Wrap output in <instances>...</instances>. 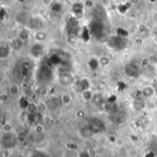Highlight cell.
I'll return each instance as SVG.
<instances>
[{"mask_svg":"<svg viewBox=\"0 0 157 157\" xmlns=\"http://www.w3.org/2000/svg\"><path fill=\"white\" fill-rule=\"evenodd\" d=\"M90 32L92 35H94L97 38H99L100 36L103 35V30H104V27L102 25V23H100L99 21H93L90 24Z\"/></svg>","mask_w":157,"mask_h":157,"instance_id":"6da1fadb","label":"cell"},{"mask_svg":"<svg viewBox=\"0 0 157 157\" xmlns=\"http://www.w3.org/2000/svg\"><path fill=\"white\" fill-rule=\"evenodd\" d=\"M90 125L92 126V128L94 129V131H95L96 133H97V132H105L106 129H107L105 123H104L101 120L97 119V118H96V119L94 118V119L91 120Z\"/></svg>","mask_w":157,"mask_h":157,"instance_id":"7a4b0ae2","label":"cell"},{"mask_svg":"<svg viewBox=\"0 0 157 157\" xmlns=\"http://www.w3.org/2000/svg\"><path fill=\"white\" fill-rule=\"evenodd\" d=\"M125 44L126 42L121 37H113L109 41V45L115 49H122L125 46Z\"/></svg>","mask_w":157,"mask_h":157,"instance_id":"3957f363","label":"cell"},{"mask_svg":"<svg viewBox=\"0 0 157 157\" xmlns=\"http://www.w3.org/2000/svg\"><path fill=\"white\" fill-rule=\"evenodd\" d=\"M52 77V71L48 66H42L39 70V79L40 80H49Z\"/></svg>","mask_w":157,"mask_h":157,"instance_id":"277c9868","label":"cell"},{"mask_svg":"<svg viewBox=\"0 0 157 157\" xmlns=\"http://www.w3.org/2000/svg\"><path fill=\"white\" fill-rule=\"evenodd\" d=\"M125 74L130 77H137L139 75V69L135 64H129L125 68Z\"/></svg>","mask_w":157,"mask_h":157,"instance_id":"5b68a950","label":"cell"},{"mask_svg":"<svg viewBox=\"0 0 157 157\" xmlns=\"http://www.w3.org/2000/svg\"><path fill=\"white\" fill-rule=\"evenodd\" d=\"M2 144L4 146L9 148V147H12L14 144H15V138H14V135H12L11 133H7L6 134L5 136H3V139H2Z\"/></svg>","mask_w":157,"mask_h":157,"instance_id":"8992f818","label":"cell"},{"mask_svg":"<svg viewBox=\"0 0 157 157\" xmlns=\"http://www.w3.org/2000/svg\"><path fill=\"white\" fill-rule=\"evenodd\" d=\"M80 133H81V135H82L84 138H89V137H91V136H92L94 133H96V132H95L94 129L92 128V126L89 124V125L84 126V127L81 129Z\"/></svg>","mask_w":157,"mask_h":157,"instance_id":"52a82bcc","label":"cell"},{"mask_svg":"<svg viewBox=\"0 0 157 157\" xmlns=\"http://www.w3.org/2000/svg\"><path fill=\"white\" fill-rule=\"evenodd\" d=\"M29 26L31 29H40V28L42 27V21L39 17L30 18L29 21Z\"/></svg>","mask_w":157,"mask_h":157,"instance_id":"ba28073f","label":"cell"},{"mask_svg":"<svg viewBox=\"0 0 157 157\" xmlns=\"http://www.w3.org/2000/svg\"><path fill=\"white\" fill-rule=\"evenodd\" d=\"M30 52H31V54H32L34 57H39V56L42 53L43 48H42V46H41L40 44L37 43V44H34V45L32 46Z\"/></svg>","mask_w":157,"mask_h":157,"instance_id":"9c48e42d","label":"cell"},{"mask_svg":"<svg viewBox=\"0 0 157 157\" xmlns=\"http://www.w3.org/2000/svg\"><path fill=\"white\" fill-rule=\"evenodd\" d=\"M72 81H73V77H72V75H69V74H64V75H63L62 76H61V83L63 84V85H69V84H71L72 83Z\"/></svg>","mask_w":157,"mask_h":157,"instance_id":"30bf717a","label":"cell"},{"mask_svg":"<svg viewBox=\"0 0 157 157\" xmlns=\"http://www.w3.org/2000/svg\"><path fill=\"white\" fill-rule=\"evenodd\" d=\"M112 121L115 123V124H118V125H121L122 123L125 122V118L121 115V114H115L112 118Z\"/></svg>","mask_w":157,"mask_h":157,"instance_id":"8fae6325","label":"cell"},{"mask_svg":"<svg viewBox=\"0 0 157 157\" xmlns=\"http://www.w3.org/2000/svg\"><path fill=\"white\" fill-rule=\"evenodd\" d=\"M73 11L76 15H80L83 13V5L80 3H75L73 5Z\"/></svg>","mask_w":157,"mask_h":157,"instance_id":"7c38bea8","label":"cell"},{"mask_svg":"<svg viewBox=\"0 0 157 157\" xmlns=\"http://www.w3.org/2000/svg\"><path fill=\"white\" fill-rule=\"evenodd\" d=\"M22 45H23V41H22L20 39H19V40H14L12 41V43H11V47H12L14 50H17V51L20 50L21 47H22Z\"/></svg>","mask_w":157,"mask_h":157,"instance_id":"4fadbf2b","label":"cell"},{"mask_svg":"<svg viewBox=\"0 0 157 157\" xmlns=\"http://www.w3.org/2000/svg\"><path fill=\"white\" fill-rule=\"evenodd\" d=\"M78 86H79V90H81V91H86V89L88 88V86H89V83H88V81L87 80H86V79H83V80H81L80 81V83H79V85H78Z\"/></svg>","mask_w":157,"mask_h":157,"instance_id":"5bb4252c","label":"cell"},{"mask_svg":"<svg viewBox=\"0 0 157 157\" xmlns=\"http://www.w3.org/2000/svg\"><path fill=\"white\" fill-rule=\"evenodd\" d=\"M29 63H24L22 64V66H21V73H22V75H28L29 73V71H30V64Z\"/></svg>","mask_w":157,"mask_h":157,"instance_id":"9a60e30c","label":"cell"},{"mask_svg":"<svg viewBox=\"0 0 157 157\" xmlns=\"http://www.w3.org/2000/svg\"><path fill=\"white\" fill-rule=\"evenodd\" d=\"M52 9L54 11V12H59L61 9H62V5L59 4V3H55L52 6Z\"/></svg>","mask_w":157,"mask_h":157,"instance_id":"2e32d148","label":"cell"},{"mask_svg":"<svg viewBox=\"0 0 157 157\" xmlns=\"http://www.w3.org/2000/svg\"><path fill=\"white\" fill-rule=\"evenodd\" d=\"M20 40L23 41V40H27L28 38H29V34H28V31L27 30H22V31H20Z\"/></svg>","mask_w":157,"mask_h":157,"instance_id":"e0dca14e","label":"cell"},{"mask_svg":"<svg viewBox=\"0 0 157 157\" xmlns=\"http://www.w3.org/2000/svg\"><path fill=\"white\" fill-rule=\"evenodd\" d=\"M89 66L93 69V70H95L97 67H98V61L97 60H95V59H92L90 62H89Z\"/></svg>","mask_w":157,"mask_h":157,"instance_id":"ac0fdd59","label":"cell"},{"mask_svg":"<svg viewBox=\"0 0 157 157\" xmlns=\"http://www.w3.org/2000/svg\"><path fill=\"white\" fill-rule=\"evenodd\" d=\"M35 38L39 40V41H42L45 40V34L42 33V32H38L35 36Z\"/></svg>","mask_w":157,"mask_h":157,"instance_id":"d6986e66","label":"cell"},{"mask_svg":"<svg viewBox=\"0 0 157 157\" xmlns=\"http://www.w3.org/2000/svg\"><path fill=\"white\" fill-rule=\"evenodd\" d=\"M17 92H18V88H17V85H14V84L11 85L10 86V93L13 94V95H17Z\"/></svg>","mask_w":157,"mask_h":157,"instance_id":"ffe728a7","label":"cell"},{"mask_svg":"<svg viewBox=\"0 0 157 157\" xmlns=\"http://www.w3.org/2000/svg\"><path fill=\"white\" fill-rule=\"evenodd\" d=\"M7 55H8V48L2 47L1 48V57L4 58V57H6Z\"/></svg>","mask_w":157,"mask_h":157,"instance_id":"44dd1931","label":"cell"},{"mask_svg":"<svg viewBox=\"0 0 157 157\" xmlns=\"http://www.w3.org/2000/svg\"><path fill=\"white\" fill-rule=\"evenodd\" d=\"M144 93L146 95V96H152L153 95V93H154V91H153V89L151 88V87H146V88H144Z\"/></svg>","mask_w":157,"mask_h":157,"instance_id":"7402d4cb","label":"cell"},{"mask_svg":"<svg viewBox=\"0 0 157 157\" xmlns=\"http://www.w3.org/2000/svg\"><path fill=\"white\" fill-rule=\"evenodd\" d=\"M63 102L64 103H69L70 102V100H71V98H70V96L69 95H64L63 96Z\"/></svg>","mask_w":157,"mask_h":157,"instance_id":"603a6c76","label":"cell"},{"mask_svg":"<svg viewBox=\"0 0 157 157\" xmlns=\"http://www.w3.org/2000/svg\"><path fill=\"white\" fill-rule=\"evenodd\" d=\"M79 157H90V155L87 152H81L79 154Z\"/></svg>","mask_w":157,"mask_h":157,"instance_id":"cb8c5ba5","label":"cell"},{"mask_svg":"<svg viewBox=\"0 0 157 157\" xmlns=\"http://www.w3.org/2000/svg\"><path fill=\"white\" fill-rule=\"evenodd\" d=\"M154 20L157 21V13H155V14L154 15Z\"/></svg>","mask_w":157,"mask_h":157,"instance_id":"d4e9b609","label":"cell"}]
</instances>
